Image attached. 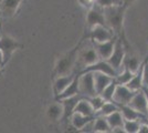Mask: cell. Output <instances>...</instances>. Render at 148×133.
<instances>
[{
    "label": "cell",
    "mask_w": 148,
    "mask_h": 133,
    "mask_svg": "<svg viewBox=\"0 0 148 133\" xmlns=\"http://www.w3.org/2000/svg\"><path fill=\"white\" fill-rule=\"evenodd\" d=\"M103 11H104L107 27L111 28L114 31V33L117 36V38L123 41L126 52H128L132 48L127 41L125 30H124V20H125V13L127 11V9H125L121 5V6H112L103 8Z\"/></svg>",
    "instance_id": "6da1fadb"
},
{
    "label": "cell",
    "mask_w": 148,
    "mask_h": 133,
    "mask_svg": "<svg viewBox=\"0 0 148 133\" xmlns=\"http://www.w3.org/2000/svg\"><path fill=\"white\" fill-rule=\"evenodd\" d=\"M86 38V33L84 34V37L81 39L77 43L74 45L70 51H68L65 54H63L61 58H59L56 60L54 69L52 72L53 79L60 76H66L75 72V65H76V60H77V53L80 51L82 43L84 41V39Z\"/></svg>",
    "instance_id": "7a4b0ae2"
},
{
    "label": "cell",
    "mask_w": 148,
    "mask_h": 133,
    "mask_svg": "<svg viewBox=\"0 0 148 133\" xmlns=\"http://www.w3.org/2000/svg\"><path fill=\"white\" fill-rule=\"evenodd\" d=\"M23 47V44L20 43L18 40L10 37L9 34L2 33L0 37V50L2 52L3 56V67H6V64L11 60L13 52L18 49H21Z\"/></svg>",
    "instance_id": "3957f363"
},
{
    "label": "cell",
    "mask_w": 148,
    "mask_h": 133,
    "mask_svg": "<svg viewBox=\"0 0 148 133\" xmlns=\"http://www.w3.org/2000/svg\"><path fill=\"white\" fill-rule=\"evenodd\" d=\"M99 60V57L97 52L95 50L94 45H90L87 48H82L77 53V60H76V65H75V72H80L82 69L90 64L95 63Z\"/></svg>",
    "instance_id": "277c9868"
},
{
    "label": "cell",
    "mask_w": 148,
    "mask_h": 133,
    "mask_svg": "<svg viewBox=\"0 0 148 133\" xmlns=\"http://www.w3.org/2000/svg\"><path fill=\"white\" fill-rule=\"evenodd\" d=\"M79 73V88H80V94L84 98H92L96 95L95 90V83H94V72L87 71V72H77Z\"/></svg>",
    "instance_id": "5b68a950"
},
{
    "label": "cell",
    "mask_w": 148,
    "mask_h": 133,
    "mask_svg": "<svg viewBox=\"0 0 148 133\" xmlns=\"http://www.w3.org/2000/svg\"><path fill=\"white\" fill-rule=\"evenodd\" d=\"M86 37L91 40V42H105L116 38L117 36L107 25H95L87 30Z\"/></svg>",
    "instance_id": "8992f818"
},
{
    "label": "cell",
    "mask_w": 148,
    "mask_h": 133,
    "mask_svg": "<svg viewBox=\"0 0 148 133\" xmlns=\"http://www.w3.org/2000/svg\"><path fill=\"white\" fill-rule=\"evenodd\" d=\"M125 56H126L125 45H124L123 41L117 38L116 39V42H115V47H114L113 53H112L111 57L108 58L106 61L111 64L117 72H119L121 69L123 68V60Z\"/></svg>",
    "instance_id": "52a82bcc"
},
{
    "label": "cell",
    "mask_w": 148,
    "mask_h": 133,
    "mask_svg": "<svg viewBox=\"0 0 148 133\" xmlns=\"http://www.w3.org/2000/svg\"><path fill=\"white\" fill-rule=\"evenodd\" d=\"M95 25H106V20H105L104 11L103 8L99 7V5H94V6L88 9L86 13V28L87 30L92 29Z\"/></svg>",
    "instance_id": "ba28073f"
},
{
    "label": "cell",
    "mask_w": 148,
    "mask_h": 133,
    "mask_svg": "<svg viewBox=\"0 0 148 133\" xmlns=\"http://www.w3.org/2000/svg\"><path fill=\"white\" fill-rule=\"evenodd\" d=\"M82 98H84L82 94H76L73 95V96H70V98H66V99H63V100H60V102L63 105V118L62 120L64 122L65 125H68L69 120L71 119L72 114L74 113V110H75V107L76 104L79 103Z\"/></svg>",
    "instance_id": "9c48e42d"
},
{
    "label": "cell",
    "mask_w": 148,
    "mask_h": 133,
    "mask_svg": "<svg viewBox=\"0 0 148 133\" xmlns=\"http://www.w3.org/2000/svg\"><path fill=\"white\" fill-rule=\"evenodd\" d=\"M136 91L130 90L125 84H117L115 89V93L113 96V102H115L117 105H124L128 104L132 100V98L135 95Z\"/></svg>",
    "instance_id": "30bf717a"
},
{
    "label": "cell",
    "mask_w": 148,
    "mask_h": 133,
    "mask_svg": "<svg viewBox=\"0 0 148 133\" xmlns=\"http://www.w3.org/2000/svg\"><path fill=\"white\" fill-rule=\"evenodd\" d=\"M87 71H93V72L94 71H99V72H103L105 74H108V76H113V78H115L118 73L117 71L114 69L106 60H99L95 63L90 64V65L85 67L84 69L81 70L80 72L82 73V72H87Z\"/></svg>",
    "instance_id": "8fae6325"
},
{
    "label": "cell",
    "mask_w": 148,
    "mask_h": 133,
    "mask_svg": "<svg viewBox=\"0 0 148 133\" xmlns=\"http://www.w3.org/2000/svg\"><path fill=\"white\" fill-rule=\"evenodd\" d=\"M128 105L132 107L133 109H135L136 111L140 112L144 115H148V110H147V98L146 94L144 92V90H138L136 91L135 95L132 98L130 102L128 103Z\"/></svg>",
    "instance_id": "7c38bea8"
},
{
    "label": "cell",
    "mask_w": 148,
    "mask_h": 133,
    "mask_svg": "<svg viewBox=\"0 0 148 133\" xmlns=\"http://www.w3.org/2000/svg\"><path fill=\"white\" fill-rule=\"evenodd\" d=\"M116 39L117 37L112 39V40H108V41H105V42H92L97 54H99V60H107L111 57L113 50H114V47H115Z\"/></svg>",
    "instance_id": "4fadbf2b"
},
{
    "label": "cell",
    "mask_w": 148,
    "mask_h": 133,
    "mask_svg": "<svg viewBox=\"0 0 148 133\" xmlns=\"http://www.w3.org/2000/svg\"><path fill=\"white\" fill-rule=\"evenodd\" d=\"M75 76H76V72H73L71 74H66V76H60L54 78L53 79V94H54V96L60 94L62 91L73 81Z\"/></svg>",
    "instance_id": "5bb4252c"
},
{
    "label": "cell",
    "mask_w": 148,
    "mask_h": 133,
    "mask_svg": "<svg viewBox=\"0 0 148 133\" xmlns=\"http://www.w3.org/2000/svg\"><path fill=\"white\" fill-rule=\"evenodd\" d=\"M80 94V88H79V73L76 72V76L74 78V80L72 82L69 84L66 88L62 91L60 94H58L56 98V101H60L63 99H66L70 96H73V95Z\"/></svg>",
    "instance_id": "9a60e30c"
},
{
    "label": "cell",
    "mask_w": 148,
    "mask_h": 133,
    "mask_svg": "<svg viewBox=\"0 0 148 133\" xmlns=\"http://www.w3.org/2000/svg\"><path fill=\"white\" fill-rule=\"evenodd\" d=\"M113 80H114L113 76H108V74H105L103 72L94 71V83H95L96 93H97V94H101V92H102Z\"/></svg>",
    "instance_id": "2e32d148"
},
{
    "label": "cell",
    "mask_w": 148,
    "mask_h": 133,
    "mask_svg": "<svg viewBox=\"0 0 148 133\" xmlns=\"http://www.w3.org/2000/svg\"><path fill=\"white\" fill-rule=\"evenodd\" d=\"M47 118L51 122H59L63 118V105L60 101H56L50 104L47 109Z\"/></svg>",
    "instance_id": "e0dca14e"
},
{
    "label": "cell",
    "mask_w": 148,
    "mask_h": 133,
    "mask_svg": "<svg viewBox=\"0 0 148 133\" xmlns=\"http://www.w3.org/2000/svg\"><path fill=\"white\" fill-rule=\"evenodd\" d=\"M22 1L23 0H1L0 1V7H1L3 16H6V17L14 16Z\"/></svg>",
    "instance_id": "ac0fdd59"
},
{
    "label": "cell",
    "mask_w": 148,
    "mask_h": 133,
    "mask_svg": "<svg viewBox=\"0 0 148 133\" xmlns=\"http://www.w3.org/2000/svg\"><path fill=\"white\" fill-rule=\"evenodd\" d=\"M95 116H90V115H84V114H81L79 112H74L70 119V122L73 124L74 127H76L80 132L83 127H85L86 124H88L90 122H92L94 120Z\"/></svg>",
    "instance_id": "d6986e66"
},
{
    "label": "cell",
    "mask_w": 148,
    "mask_h": 133,
    "mask_svg": "<svg viewBox=\"0 0 148 133\" xmlns=\"http://www.w3.org/2000/svg\"><path fill=\"white\" fill-rule=\"evenodd\" d=\"M119 111L123 115V118L125 120H142L146 115L142 114L140 112L136 111L135 109H133L130 107L128 104H124V105H118Z\"/></svg>",
    "instance_id": "ffe728a7"
},
{
    "label": "cell",
    "mask_w": 148,
    "mask_h": 133,
    "mask_svg": "<svg viewBox=\"0 0 148 133\" xmlns=\"http://www.w3.org/2000/svg\"><path fill=\"white\" fill-rule=\"evenodd\" d=\"M93 132H101V133H107L112 132V129L108 124L105 116L102 115H95L94 121H93Z\"/></svg>",
    "instance_id": "44dd1931"
},
{
    "label": "cell",
    "mask_w": 148,
    "mask_h": 133,
    "mask_svg": "<svg viewBox=\"0 0 148 133\" xmlns=\"http://www.w3.org/2000/svg\"><path fill=\"white\" fill-rule=\"evenodd\" d=\"M74 112H79L84 115H90V116H95V110L92 107L91 102L88 101L87 98H82L79 103L76 104Z\"/></svg>",
    "instance_id": "7402d4cb"
},
{
    "label": "cell",
    "mask_w": 148,
    "mask_h": 133,
    "mask_svg": "<svg viewBox=\"0 0 148 133\" xmlns=\"http://www.w3.org/2000/svg\"><path fill=\"white\" fill-rule=\"evenodd\" d=\"M143 65H144V61L142 62L139 69L135 72L134 76L130 79V81L127 84H125L126 87H128L130 90L133 91H138L143 89Z\"/></svg>",
    "instance_id": "603a6c76"
},
{
    "label": "cell",
    "mask_w": 148,
    "mask_h": 133,
    "mask_svg": "<svg viewBox=\"0 0 148 133\" xmlns=\"http://www.w3.org/2000/svg\"><path fill=\"white\" fill-rule=\"evenodd\" d=\"M140 64H142V62L138 60V58L133 56V54H130L128 52H126V56L123 60V68H127L132 72L135 73L136 71L139 69Z\"/></svg>",
    "instance_id": "cb8c5ba5"
},
{
    "label": "cell",
    "mask_w": 148,
    "mask_h": 133,
    "mask_svg": "<svg viewBox=\"0 0 148 133\" xmlns=\"http://www.w3.org/2000/svg\"><path fill=\"white\" fill-rule=\"evenodd\" d=\"M105 118H106V120L108 122V124H110L112 130L118 127H124V121H125V119L123 118V115H122L119 110L113 112V113H111L110 115H107V116H105Z\"/></svg>",
    "instance_id": "d4e9b609"
},
{
    "label": "cell",
    "mask_w": 148,
    "mask_h": 133,
    "mask_svg": "<svg viewBox=\"0 0 148 133\" xmlns=\"http://www.w3.org/2000/svg\"><path fill=\"white\" fill-rule=\"evenodd\" d=\"M119 110L118 108V105L115 103V102L113 101H105V103L102 105V108L99 109V111L96 112L95 115H102V116H107V115H110L111 113L113 112H115V111H117Z\"/></svg>",
    "instance_id": "484cf974"
},
{
    "label": "cell",
    "mask_w": 148,
    "mask_h": 133,
    "mask_svg": "<svg viewBox=\"0 0 148 133\" xmlns=\"http://www.w3.org/2000/svg\"><path fill=\"white\" fill-rule=\"evenodd\" d=\"M134 74L135 73L127 68H123V70H121L117 73V76H115V80L118 84H127L130 81V79L134 76Z\"/></svg>",
    "instance_id": "4316f807"
},
{
    "label": "cell",
    "mask_w": 148,
    "mask_h": 133,
    "mask_svg": "<svg viewBox=\"0 0 148 133\" xmlns=\"http://www.w3.org/2000/svg\"><path fill=\"white\" fill-rule=\"evenodd\" d=\"M118 83L116 82V80H115V78H114V80L112 81L106 88L101 92V96L104 99L105 101H113V96H114V93H115V89L117 87Z\"/></svg>",
    "instance_id": "83f0119b"
},
{
    "label": "cell",
    "mask_w": 148,
    "mask_h": 133,
    "mask_svg": "<svg viewBox=\"0 0 148 133\" xmlns=\"http://www.w3.org/2000/svg\"><path fill=\"white\" fill-rule=\"evenodd\" d=\"M142 120H125L124 121V130L126 133H138L139 125Z\"/></svg>",
    "instance_id": "f1b7e54d"
},
{
    "label": "cell",
    "mask_w": 148,
    "mask_h": 133,
    "mask_svg": "<svg viewBox=\"0 0 148 133\" xmlns=\"http://www.w3.org/2000/svg\"><path fill=\"white\" fill-rule=\"evenodd\" d=\"M87 99H88V101L91 102L92 107L94 108V110H95V114H96V112L102 108V105L105 103V100L99 94L94 95L92 98H87Z\"/></svg>",
    "instance_id": "f546056e"
},
{
    "label": "cell",
    "mask_w": 148,
    "mask_h": 133,
    "mask_svg": "<svg viewBox=\"0 0 148 133\" xmlns=\"http://www.w3.org/2000/svg\"><path fill=\"white\" fill-rule=\"evenodd\" d=\"M96 5H99L102 8L112 6H121L122 5V0H96Z\"/></svg>",
    "instance_id": "4dcf8cb0"
},
{
    "label": "cell",
    "mask_w": 148,
    "mask_h": 133,
    "mask_svg": "<svg viewBox=\"0 0 148 133\" xmlns=\"http://www.w3.org/2000/svg\"><path fill=\"white\" fill-rule=\"evenodd\" d=\"M143 88L148 89V57L144 60L143 65Z\"/></svg>",
    "instance_id": "1f68e13d"
},
{
    "label": "cell",
    "mask_w": 148,
    "mask_h": 133,
    "mask_svg": "<svg viewBox=\"0 0 148 133\" xmlns=\"http://www.w3.org/2000/svg\"><path fill=\"white\" fill-rule=\"evenodd\" d=\"M77 1L81 6L86 8V9H91L96 3V0H77Z\"/></svg>",
    "instance_id": "d6a6232c"
},
{
    "label": "cell",
    "mask_w": 148,
    "mask_h": 133,
    "mask_svg": "<svg viewBox=\"0 0 148 133\" xmlns=\"http://www.w3.org/2000/svg\"><path fill=\"white\" fill-rule=\"evenodd\" d=\"M138 133H148V124H146L145 122L140 121V125H139Z\"/></svg>",
    "instance_id": "836d02e7"
},
{
    "label": "cell",
    "mask_w": 148,
    "mask_h": 133,
    "mask_svg": "<svg viewBox=\"0 0 148 133\" xmlns=\"http://www.w3.org/2000/svg\"><path fill=\"white\" fill-rule=\"evenodd\" d=\"M135 0H122V6L125 8V9H128L133 3H134Z\"/></svg>",
    "instance_id": "e575fe53"
},
{
    "label": "cell",
    "mask_w": 148,
    "mask_h": 133,
    "mask_svg": "<svg viewBox=\"0 0 148 133\" xmlns=\"http://www.w3.org/2000/svg\"><path fill=\"white\" fill-rule=\"evenodd\" d=\"M0 65H1L2 68H5V67H3V56H2L1 50H0Z\"/></svg>",
    "instance_id": "d590c367"
},
{
    "label": "cell",
    "mask_w": 148,
    "mask_h": 133,
    "mask_svg": "<svg viewBox=\"0 0 148 133\" xmlns=\"http://www.w3.org/2000/svg\"><path fill=\"white\" fill-rule=\"evenodd\" d=\"M143 90H144V92H145V94H146V98H147V110H148V89L143 88Z\"/></svg>",
    "instance_id": "8d00e7d4"
},
{
    "label": "cell",
    "mask_w": 148,
    "mask_h": 133,
    "mask_svg": "<svg viewBox=\"0 0 148 133\" xmlns=\"http://www.w3.org/2000/svg\"><path fill=\"white\" fill-rule=\"evenodd\" d=\"M142 121H143V122H145L146 124H148V115H147V116H145L144 119H142Z\"/></svg>",
    "instance_id": "74e56055"
},
{
    "label": "cell",
    "mask_w": 148,
    "mask_h": 133,
    "mask_svg": "<svg viewBox=\"0 0 148 133\" xmlns=\"http://www.w3.org/2000/svg\"><path fill=\"white\" fill-rule=\"evenodd\" d=\"M2 69H3V68H2L1 65H0V78L2 76Z\"/></svg>",
    "instance_id": "f35d334b"
},
{
    "label": "cell",
    "mask_w": 148,
    "mask_h": 133,
    "mask_svg": "<svg viewBox=\"0 0 148 133\" xmlns=\"http://www.w3.org/2000/svg\"><path fill=\"white\" fill-rule=\"evenodd\" d=\"M1 34H2V33H1V28H0V37H1Z\"/></svg>",
    "instance_id": "ab89813d"
},
{
    "label": "cell",
    "mask_w": 148,
    "mask_h": 133,
    "mask_svg": "<svg viewBox=\"0 0 148 133\" xmlns=\"http://www.w3.org/2000/svg\"><path fill=\"white\" fill-rule=\"evenodd\" d=\"M0 1H1V0H0Z\"/></svg>",
    "instance_id": "60d3db41"
}]
</instances>
